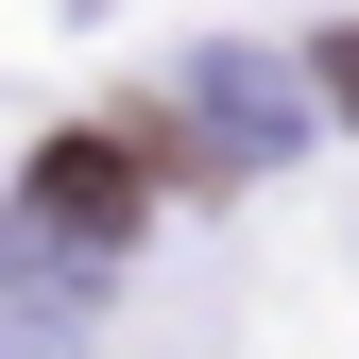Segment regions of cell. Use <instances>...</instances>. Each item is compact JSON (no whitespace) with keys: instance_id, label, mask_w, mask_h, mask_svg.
<instances>
[{"instance_id":"cell-2","label":"cell","mask_w":359,"mask_h":359,"mask_svg":"<svg viewBox=\"0 0 359 359\" xmlns=\"http://www.w3.org/2000/svg\"><path fill=\"white\" fill-rule=\"evenodd\" d=\"M325 103H342V120H359V34H325Z\"/></svg>"},{"instance_id":"cell-1","label":"cell","mask_w":359,"mask_h":359,"mask_svg":"<svg viewBox=\"0 0 359 359\" xmlns=\"http://www.w3.org/2000/svg\"><path fill=\"white\" fill-rule=\"evenodd\" d=\"M34 222H52L69 257H120L154 222V120H137V137H52V154H34Z\"/></svg>"}]
</instances>
